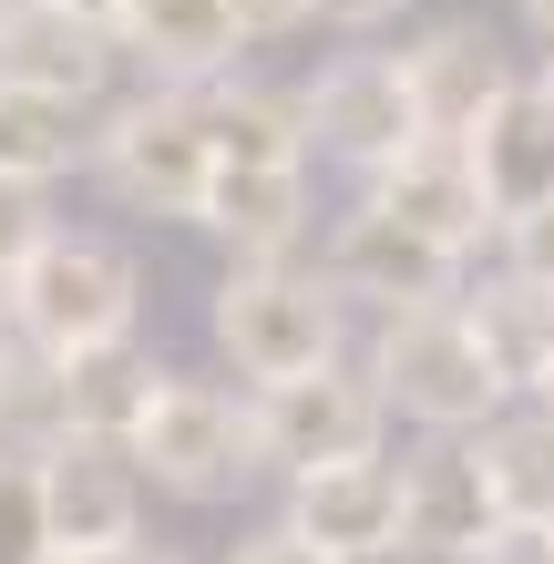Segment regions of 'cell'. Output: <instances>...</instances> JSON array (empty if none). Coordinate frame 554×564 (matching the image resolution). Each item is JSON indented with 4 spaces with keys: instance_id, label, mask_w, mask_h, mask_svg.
<instances>
[{
    "instance_id": "obj_23",
    "label": "cell",
    "mask_w": 554,
    "mask_h": 564,
    "mask_svg": "<svg viewBox=\"0 0 554 564\" xmlns=\"http://www.w3.org/2000/svg\"><path fill=\"white\" fill-rule=\"evenodd\" d=\"M62 431H73V401H62V349L42 339H0V442H21V452H52Z\"/></svg>"
},
{
    "instance_id": "obj_24",
    "label": "cell",
    "mask_w": 554,
    "mask_h": 564,
    "mask_svg": "<svg viewBox=\"0 0 554 564\" xmlns=\"http://www.w3.org/2000/svg\"><path fill=\"white\" fill-rule=\"evenodd\" d=\"M0 564H62L52 544V492H42V452L0 442Z\"/></svg>"
},
{
    "instance_id": "obj_18",
    "label": "cell",
    "mask_w": 554,
    "mask_h": 564,
    "mask_svg": "<svg viewBox=\"0 0 554 564\" xmlns=\"http://www.w3.org/2000/svg\"><path fill=\"white\" fill-rule=\"evenodd\" d=\"M93 134H104V123H93V104L0 73V175H21V185H62L73 164H93Z\"/></svg>"
},
{
    "instance_id": "obj_11",
    "label": "cell",
    "mask_w": 554,
    "mask_h": 564,
    "mask_svg": "<svg viewBox=\"0 0 554 564\" xmlns=\"http://www.w3.org/2000/svg\"><path fill=\"white\" fill-rule=\"evenodd\" d=\"M42 492H52V544L62 554H93V544H134V513H144V462L123 442H52L42 452Z\"/></svg>"
},
{
    "instance_id": "obj_5",
    "label": "cell",
    "mask_w": 554,
    "mask_h": 564,
    "mask_svg": "<svg viewBox=\"0 0 554 564\" xmlns=\"http://www.w3.org/2000/svg\"><path fill=\"white\" fill-rule=\"evenodd\" d=\"M123 452H134L144 482L175 492V503H226L247 473H268V462H257V411L237 390H216V380H165Z\"/></svg>"
},
{
    "instance_id": "obj_8",
    "label": "cell",
    "mask_w": 554,
    "mask_h": 564,
    "mask_svg": "<svg viewBox=\"0 0 554 564\" xmlns=\"http://www.w3.org/2000/svg\"><path fill=\"white\" fill-rule=\"evenodd\" d=\"M318 268L339 278V297H360V308H432V297H463V257L452 247H432L421 226H401L390 206H349L339 226H329V247H318Z\"/></svg>"
},
{
    "instance_id": "obj_6",
    "label": "cell",
    "mask_w": 554,
    "mask_h": 564,
    "mask_svg": "<svg viewBox=\"0 0 554 564\" xmlns=\"http://www.w3.org/2000/svg\"><path fill=\"white\" fill-rule=\"evenodd\" d=\"M247 411H257V462H268V473L360 462V452H380V431H390V401H380L370 359H329V370L268 380Z\"/></svg>"
},
{
    "instance_id": "obj_25",
    "label": "cell",
    "mask_w": 554,
    "mask_h": 564,
    "mask_svg": "<svg viewBox=\"0 0 554 564\" xmlns=\"http://www.w3.org/2000/svg\"><path fill=\"white\" fill-rule=\"evenodd\" d=\"M42 247H52V206H42V185L0 175V278H21Z\"/></svg>"
},
{
    "instance_id": "obj_10",
    "label": "cell",
    "mask_w": 554,
    "mask_h": 564,
    "mask_svg": "<svg viewBox=\"0 0 554 564\" xmlns=\"http://www.w3.org/2000/svg\"><path fill=\"white\" fill-rule=\"evenodd\" d=\"M401 513H411V482H401V462H318V473H287V523H298L308 544H329V554H380V544H401Z\"/></svg>"
},
{
    "instance_id": "obj_19",
    "label": "cell",
    "mask_w": 554,
    "mask_h": 564,
    "mask_svg": "<svg viewBox=\"0 0 554 564\" xmlns=\"http://www.w3.org/2000/svg\"><path fill=\"white\" fill-rule=\"evenodd\" d=\"M206 93V123H216V164H308V93H278V83H195Z\"/></svg>"
},
{
    "instance_id": "obj_34",
    "label": "cell",
    "mask_w": 554,
    "mask_h": 564,
    "mask_svg": "<svg viewBox=\"0 0 554 564\" xmlns=\"http://www.w3.org/2000/svg\"><path fill=\"white\" fill-rule=\"evenodd\" d=\"M0 339H11V278H0Z\"/></svg>"
},
{
    "instance_id": "obj_16",
    "label": "cell",
    "mask_w": 554,
    "mask_h": 564,
    "mask_svg": "<svg viewBox=\"0 0 554 564\" xmlns=\"http://www.w3.org/2000/svg\"><path fill=\"white\" fill-rule=\"evenodd\" d=\"M113 21L73 11V0H21L11 21H0V73L11 83H42V93H73V104H93V93L113 83Z\"/></svg>"
},
{
    "instance_id": "obj_26",
    "label": "cell",
    "mask_w": 554,
    "mask_h": 564,
    "mask_svg": "<svg viewBox=\"0 0 554 564\" xmlns=\"http://www.w3.org/2000/svg\"><path fill=\"white\" fill-rule=\"evenodd\" d=\"M226 564H339V554H329V544H308L298 523L278 513V523H257V534H247L237 554H226Z\"/></svg>"
},
{
    "instance_id": "obj_7",
    "label": "cell",
    "mask_w": 554,
    "mask_h": 564,
    "mask_svg": "<svg viewBox=\"0 0 554 564\" xmlns=\"http://www.w3.org/2000/svg\"><path fill=\"white\" fill-rule=\"evenodd\" d=\"M308 93V144L329 154V164H349V175H380L390 154H411L432 123H421V93H411V73H401V52H339L318 83H298Z\"/></svg>"
},
{
    "instance_id": "obj_14",
    "label": "cell",
    "mask_w": 554,
    "mask_h": 564,
    "mask_svg": "<svg viewBox=\"0 0 554 564\" xmlns=\"http://www.w3.org/2000/svg\"><path fill=\"white\" fill-rule=\"evenodd\" d=\"M113 52L144 62L154 83H226L247 52V31L226 21V0H113Z\"/></svg>"
},
{
    "instance_id": "obj_32",
    "label": "cell",
    "mask_w": 554,
    "mask_h": 564,
    "mask_svg": "<svg viewBox=\"0 0 554 564\" xmlns=\"http://www.w3.org/2000/svg\"><path fill=\"white\" fill-rule=\"evenodd\" d=\"M524 21H534V42H544V62H554V0H524Z\"/></svg>"
},
{
    "instance_id": "obj_33",
    "label": "cell",
    "mask_w": 554,
    "mask_h": 564,
    "mask_svg": "<svg viewBox=\"0 0 554 564\" xmlns=\"http://www.w3.org/2000/svg\"><path fill=\"white\" fill-rule=\"evenodd\" d=\"M339 564H421L411 544H380V554H339Z\"/></svg>"
},
{
    "instance_id": "obj_31",
    "label": "cell",
    "mask_w": 554,
    "mask_h": 564,
    "mask_svg": "<svg viewBox=\"0 0 554 564\" xmlns=\"http://www.w3.org/2000/svg\"><path fill=\"white\" fill-rule=\"evenodd\" d=\"M62 564H185V554H165V544H93V554H62Z\"/></svg>"
},
{
    "instance_id": "obj_15",
    "label": "cell",
    "mask_w": 554,
    "mask_h": 564,
    "mask_svg": "<svg viewBox=\"0 0 554 564\" xmlns=\"http://www.w3.org/2000/svg\"><path fill=\"white\" fill-rule=\"evenodd\" d=\"M401 73H411V93H421V123H432V134H472V123L493 113L513 83H524L482 21H432V31H421V42L401 52Z\"/></svg>"
},
{
    "instance_id": "obj_17",
    "label": "cell",
    "mask_w": 554,
    "mask_h": 564,
    "mask_svg": "<svg viewBox=\"0 0 554 564\" xmlns=\"http://www.w3.org/2000/svg\"><path fill=\"white\" fill-rule=\"evenodd\" d=\"M463 144H472V164H482V195H493V216H503V226L554 206V93H544L534 73L513 83V93H503V104L472 123Z\"/></svg>"
},
{
    "instance_id": "obj_35",
    "label": "cell",
    "mask_w": 554,
    "mask_h": 564,
    "mask_svg": "<svg viewBox=\"0 0 554 564\" xmlns=\"http://www.w3.org/2000/svg\"><path fill=\"white\" fill-rule=\"evenodd\" d=\"M534 401H544V411H554V370H544V380H534Z\"/></svg>"
},
{
    "instance_id": "obj_1",
    "label": "cell",
    "mask_w": 554,
    "mask_h": 564,
    "mask_svg": "<svg viewBox=\"0 0 554 564\" xmlns=\"http://www.w3.org/2000/svg\"><path fill=\"white\" fill-rule=\"evenodd\" d=\"M370 380H380V401L401 421H421L432 442H472V431H493L513 411V380H503V359L482 349L463 297L390 308L380 339H370Z\"/></svg>"
},
{
    "instance_id": "obj_2",
    "label": "cell",
    "mask_w": 554,
    "mask_h": 564,
    "mask_svg": "<svg viewBox=\"0 0 554 564\" xmlns=\"http://www.w3.org/2000/svg\"><path fill=\"white\" fill-rule=\"evenodd\" d=\"M206 339L237 380H298L349 359V297L329 268H298V257H257V268H226L206 297Z\"/></svg>"
},
{
    "instance_id": "obj_36",
    "label": "cell",
    "mask_w": 554,
    "mask_h": 564,
    "mask_svg": "<svg viewBox=\"0 0 554 564\" xmlns=\"http://www.w3.org/2000/svg\"><path fill=\"white\" fill-rule=\"evenodd\" d=\"M11 11H21V0H0V21H11Z\"/></svg>"
},
{
    "instance_id": "obj_22",
    "label": "cell",
    "mask_w": 554,
    "mask_h": 564,
    "mask_svg": "<svg viewBox=\"0 0 554 564\" xmlns=\"http://www.w3.org/2000/svg\"><path fill=\"white\" fill-rule=\"evenodd\" d=\"M472 452H482V482H493L503 523H554V411L544 401L503 411L493 431H472Z\"/></svg>"
},
{
    "instance_id": "obj_4",
    "label": "cell",
    "mask_w": 554,
    "mask_h": 564,
    "mask_svg": "<svg viewBox=\"0 0 554 564\" xmlns=\"http://www.w3.org/2000/svg\"><path fill=\"white\" fill-rule=\"evenodd\" d=\"M134 308H144V268L123 237H93V226H52V247L11 278V328L42 339L62 359L83 349H123L134 339Z\"/></svg>"
},
{
    "instance_id": "obj_13",
    "label": "cell",
    "mask_w": 554,
    "mask_h": 564,
    "mask_svg": "<svg viewBox=\"0 0 554 564\" xmlns=\"http://www.w3.org/2000/svg\"><path fill=\"white\" fill-rule=\"evenodd\" d=\"M195 237H216L237 268L298 257V237H308V164H216L206 206H195Z\"/></svg>"
},
{
    "instance_id": "obj_30",
    "label": "cell",
    "mask_w": 554,
    "mask_h": 564,
    "mask_svg": "<svg viewBox=\"0 0 554 564\" xmlns=\"http://www.w3.org/2000/svg\"><path fill=\"white\" fill-rule=\"evenodd\" d=\"M318 21H339V31H380V21H401L411 0H308Z\"/></svg>"
},
{
    "instance_id": "obj_20",
    "label": "cell",
    "mask_w": 554,
    "mask_h": 564,
    "mask_svg": "<svg viewBox=\"0 0 554 564\" xmlns=\"http://www.w3.org/2000/svg\"><path fill=\"white\" fill-rule=\"evenodd\" d=\"M175 370L154 349H83V359H62V401H73V431L83 442H134V421L154 411V390H165ZM73 431H62V442H73Z\"/></svg>"
},
{
    "instance_id": "obj_21",
    "label": "cell",
    "mask_w": 554,
    "mask_h": 564,
    "mask_svg": "<svg viewBox=\"0 0 554 564\" xmlns=\"http://www.w3.org/2000/svg\"><path fill=\"white\" fill-rule=\"evenodd\" d=\"M463 308H472V328H482V349L503 359L513 401H534V380L554 370V288H534L524 268H503L493 288H463Z\"/></svg>"
},
{
    "instance_id": "obj_9",
    "label": "cell",
    "mask_w": 554,
    "mask_h": 564,
    "mask_svg": "<svg viewBox=\"0 0 554 564\" xmlns=\"http://www.w3.org/2000/svg\"><path fill=\"white\" fill-rule=\"evenodd\" d=\"M370 206H390L401 226H421V237L452 247V257H482V237H503V216H493V195H482V164H472L463 134H421L411 154H390L370 175Z\"/></svg>"
},
{
    "instance_id": "obj_28",
    "label": "cell",
    "mask_w": 554,
    "mask_h": 564,
    "mask_svg": "<svg viewBox=\"0 0 554 564\" xmlns=\"http://www.w3.org/2000/svg\"><path fill=\"white\" fill-rule=\"evenodd\" d=\"M226 21H237L247 42H287V31L318 21V11H308V0H226Z\"/></svg>"
},
{
    "instance_id": "obj_27",
    "label": "cell",
    "mask_w": 554,
    "mask_h": 564,
    "mask_svg": "<svg viewBox=\"0 0 554 564\" xmlns=\"http://www.w3.org/2000/svg\"><path fill=\"white\" fill-rule=\"evenodd\" d=\"M503 268H524L534 288H554V206H544V216H513V226H503Z\"/></svg>"
},
{
    "instance_id": "obj_29",
    "label": "cell",
    "mask_w": 554,
    "mask_h": 564,
    "mask_svg": "<svg viewBox=\"0 0 554 564\" xmlns=\"http://www.w3.org/2000/svg\"><path fill=\"white\" fill-rule=\"evenodd\" d=\"M472 564H554V523H503Z\"/></svg>"
},
{
    "instance_id": "obj_12",
    "label": "cell",
    "mask_w": 554,
    "mask_h": 564,
    "mask_svg": "<svg viewBox=\"0 0 554 564\" xmlns=\"http://www.w3.org/2000/svg\"><path fill=\"white\" fill-rule=\"evenodd\" d=\"M401 482H411L401 544H411L421 564H472L482 544L503 534V503H493V482H482V452H472V442H432Z\"/></svg>"
},
{
    "instance_id": "obj_3",
    "label": "cell",
    "mask_w": 554,
    "mask_h": 564,
    "mask_svg": "<svg viewBox=\"0 0 554 564\" xmlns=\"http://www.w3.org/2000/svg\"><path fill=\"white\" fill-rule=\"evenodd\" d=\"M93 175L123 216H165V226H195L216 185V123H206V93L185 83H144L134 104L104 113L93 134Z\"/></svg>"
}]
</instances>
